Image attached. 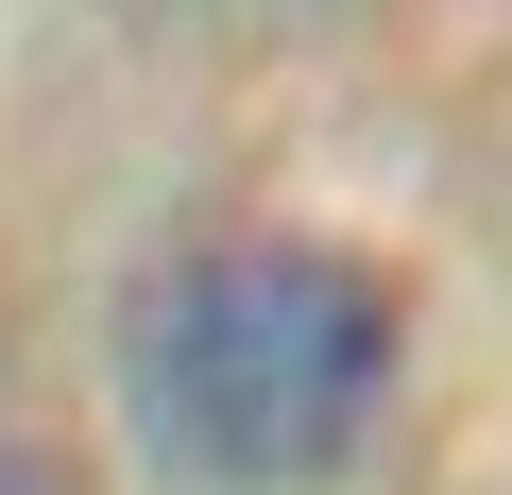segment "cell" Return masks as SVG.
Here are the masks:
<instances>
[{"mask_svg":"<svg viewBox=\"0 0 512 495\" xmlns=\"http://www.w3.org/2000/svg\"><path fill=\"white\" fill-rule=\"evenodd\" d=\"M137 444L188 495H325L376 410H393V291L342 257V239H205L137 291Z\"/></svg>","mask_w":512,"mask_h":495,"instance_id":"1","label":"cell"},{"mask_svg":"<svg viewBox=\"0 0 512 495\" xmlns=\"http://www.w3.org/2000/svg\"><path fill=\"white\" fill-rule=\"evenodd\" d=\"M0 495H86V478H69L52 444H18V427H0Z\"/></svg>","mask_w":512,"mask_h":495,"instance_id":"2","label":"cell"}]
</instances>
